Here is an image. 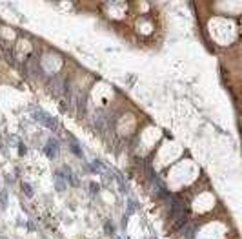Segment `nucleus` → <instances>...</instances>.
<instances>
[{
	"instance_id": "4",
	"label": "nucleus",
	"mask_w": 242,
	"mask_h": 239,
	"mask_svg": "<svg viewBox=\"0 0 242 239\" xmlns=\"http://www.w3.org/2000/svg\"><path fill=\"white\" fill-rule=\"evenodd\" d=\"M91 192H93V194H95V192H98V184H95V183L91 184Z\"/></svg>"
},
{
	"instance_id": "2",
	"label": "nucleus",
	"mask_w": 242,
	"mask_h": 239,
	"mask_svg": "<svg viewBox=\"0 0 242 239\" xmlns=\"http://www.w3.org/2000/svg\"><path fill=\"white\" fill-rule=\"evenodd\" d=\"M44 152H46L47 157H57L58 155V142L55 139H49V141H47V144H46V148H44Z\"/></svg>"
},
{
	"instance_id": "1",
	"label": "nucleus",
	"mask_w": 242,
	"mask_h": 239,
	"mask_svg": "<svg viewBox=\"0 0 242 239\" xmlns=\"http://www.w3.org/2000/svg\"><path fill=\"white\" fill-rule=\"evenodd\" d=\"M33 117H35V119H38L40 122H44V124H46L47 128H57V121H55L53 117H49L47 113H44L42 110L35 111V113H33Z\"/></svg>"
},
{
	"instance_id": "3",
	"label": "nucleus",
	"mask_w": 242,
	"mask_h": 239,
	"mask_svg": "<svg viewBox=\"0 0 242 239\" xmlns=\"http://www.w3.org/2000/svg\"><path fill=\"white\" fill-rule=\"evenodd\" d=\"M71 150H73V153L77 155V157H80V155H82V150L77 146V142H75V141H71Z\"/></svg>"
}]
</instances>
